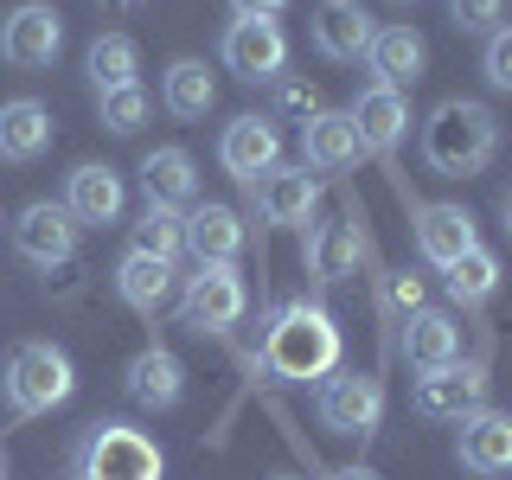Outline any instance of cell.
Segmentation results:
<instances>
[{
	"label": "cell",
	"instance_id": "13",
	"mask_svg": "<svg viewBox=\"0 0 512 480\" xmlns=\"http://www.w3.org/2000/svg\"><path fill=\"white\" fill-rule=\"evenodd\" d=\"M122 173L103 167V160H84V167L64 180V212H71V224H122Z\"/></svg>",
	"mask_w": 512,
	"mask_h": 480
},
{
	"label": "cell",
	"instance_id": "35",
	"mask_svg": "<svg viewBox=\"0 0 512 480\" xmlns=\"http://www.w3.org/2000/svg\"><path fill=\"white\" fill-rule=\"evenodd\" d=\"M480 71H487L493 90H512V32H487V58H480Z\"/></svg>",
	"mask_w": 512,
	"mask_h": 480
},
{
	"label": "cell",
	"instance_id": "22",
	"mask_svg": "<svg viewBox=\"0 0 512 480\" xmlns=\"http://www.w3.org/2000/svg\"><path fill=\"white\" fill-rule=\"evenodd\" d=\"M45 148H52V109H45L39 96H13V103H0V160L26 167V160H39Z\"/></svg>",
	"mask_w": 512,
	"mask_h": 480
},
{
	"label": "cell",
	"instance_id": "5",
	"mask_svg": "<svg viewBox=\"0 0 512 480\" xmlns=\"http://www.w3.org/2000/svg\"><path fill=\"white\" fill-rule=\"evenodd\" d=\"M250 308V288L237 276V263H199L180 288V320L192 333H231Z\"/></svg>",
	"mask_w": 512,
	"mask_h": 480
},
{
	"label": "cell",
	"instance_id": "37",
	"mask_svg": "<svg viewBox=\"0 0 512 480\" xmlns=\"http://www.w3.org/2000/svg\"><path fill=\"white\" fill-rule=\"evenodd\" d=\"M327 480H378V474H372V468H333Z\"/></svg>",
	"mask_w": 512,
	"mask_h": 480
},
{
	"label": "cell",
	"instance_id": "7",
	"mask_svg": "<svg viewBox=\"0 0 512 480\" xmlns=\"http://www.w3.org/2000/svg\"><path fill=\"white\" fill-rule=\"evenodd\" d=\"M218 58L231 77H244V84H276L282 64H288V39L276 20H231L218 39Z\"/></svg>",
	"mask_w": 512,
	"mask_h": 480
},
{
	"label": "cell",
	"instance_id": "27",
	"mask_svg": "<svg viewBox=\"0 0 512 480\" xmlns=\"http://www.w3.org/2000/svg\"><path fill=\"white\" fill-rule=\"evenodd\" d=\"M160 103L180 122H199L205 109L218 103V84H212V71H205V58H173L167 77H160Z\"/></svg>",
	"mask_w": 512,
	"mask_h": 480
},
{
	"label": "cell",
	"instance_id": "34",
	"mask_svg": "<svg viewBox=\"0 0 512 480\" xmlns=\"http://www.w3.org/2000/svg\"><path fill=\"white\" fill-rule=\"evenodd\" d=\"M320 109V96H314V84H301V77H276V116H301L308 122ZM269 116V122H276Z\"/></svg>",
	"mask_w": 512,
	"mask_h": 480
},
{
	"label": "cell",
	"instance_id": "19",
	"mask_svg": "<svg viewBox=\"0 0 512 480\" xmlns=\"http://www.w3.org/2000/svg\"><path fill=\"white\" fill-rule=\"evenodd\" d=\"M128 397H135L141 410H173L186 397V365L173 359L167 346H141L135 359H128Z\"/></svg>",
	"mask_w": 512,
	"mask_h": 480
},
{
	"label": "cell",
	"instance_id": "10",
	"mask_svg": "<svg viewBox=\"0 0 512 480\" xmlns=\"http://www.w3.org/2000/svg\"><path fill=\"white\" fill-rule=\"evenodd\" d=\"M13 250L26 256V263H39V269H58V263H71V250H77V224L64 205L52 199H32L20 218H13Z\"/></svg>",
	"mask_w": 512,
	"mask_h": 480
},
{
	"label": "cell",
	"instance_id": "4",
	"mask_svg": "<svg viewBox=\"0 0 512 480\" xmlns=\"http://www.w3.org/2000/svg\"><path fill=\"white\" fill-rule=\"evenodd\" d=\"M71 391H77V365H71V352H64V346L26 340L7 359V410L13 416H45V410L71 404Z\"/></svg>",
	"mask_w": 512,
	"mask_h": 480
},
{
	"label": "cell",
	"instance_id": "36",
	"mask_svg": "<svg viewBox=\"0 0 512 480\" xmlns=\"http://www.w3.org/2000/svg\"><path fill=\"white\" fill-rule=\"evenodd\" d=\"M282 7H288V0H231V13H237V20H276Z\"/></svg>",
	"mask_w": 512,
	"mask_h": 480
},
{
	"label": "cell",
	"instance_id": "14",
	"mask_svg": "<svg viewBox=\"0 0 512 480\" xmlns=\"http://www.w3.org/2000/svg\"><path fill=\"white\" fill-rule=\"evenodd\" d=\"M372 13L359 7V0H320L314 7V52L333 58V64H352L365 58V45H372Z\"/></svg>",
	"mask_w": 512,
	"mask_h": 480
},
{
	"label": "cell",
	"instance_id": "12",
	"mask_svg": "<svg viewBox=\"0 0 512 480\" xmlns=\"http://www.w3.org/2000/svg\"><path fill=\"white\" fill-rule=\"evenodd\" d=\"M218 160H224V173H231L237 186H250L256 173H269L282 160V135H276V122L269 116H237V122H224V135H218Z\"/></svg>",
	"mask_w": 512,
	"mask_h": 480
},
{
	"label": "cell",
	"instance_id": "40",
	"mask_svg": "<svg viewBox=\"0 0 512 480\" xmlns=\"http://www.w3.org/2000/svg\"><path fill=\"white\" fill-rule=\"evenodd\" d=\"M276 480H295V474H276Z\"/></svg>",
	"mask_w": 512,
	"mask_h": 480
},
{
	"label": "cell",
	"instance_id": "1",
	"mask_svg": "<svg viewBox=\"0 0 512 480\" xmlns=\"http://www.w3.org/2000/svg\"><path fill=\"white\" fill-rule=\"evenodd\" d=\"M493 154H500V116L474 96H448L423 122V160L442 180H474Z\"/></svg>",
	"mask_w": 512,
	"mask_h": 480
},
{
	"label": "cell",
	"instance_id": "17",
	"mask_svg": "<svg viewBox=\"0 0 512 480\" xmlns=\"http://www.w3.org/2000/svg\"><path fill=\"white\" fill-rule=\"evenodd\" d=\"M250 186H256V212H263V224H308L314 199H320L308 167H269V173H256Z\"/></svg>",
	"mask_w": 512,
	"mask_h": 480
},
{
	"label": "cell",
	"instance_id": "23",
	"mask_svg": "<svg viewBox=\"0 0 512 480\" xmlns=\"http://www.w3.org/2000/svg\"><path fill=\"white\" fill-rule=\"evenodd\" d=\"M141 192H148V205H192L199 199V167H192L186 148H154L141 154Z\"/></svg>",
	"mask_w": 512,
	"mask_h": 480
},
{
	"label": "cell",
	"instance_id": "21",
	"mask_svg": "<svg viewBox=\"0 0 512 480\" xmlns=\"http://www.w3.org/2000/svg\"><path fill=\"white\" fill-rule=\"evenodd\" d=\"M474 212H461V205H416V250H423V263L448 269L461 250H474Z\"/></svg>",
	"mask_w": 512,
	"mask_h": 480
},
{
	"label": "cell",
	"instance_id": "38",
	"mask_svg": "<svg viewBox=\"0 0 512 480\" xmlns=\"http://www.w3.org/2000/svg\"><path fill=\"white\" fill-rule=\"evenodd\" d=\"M0 480H7V448H0Z\"/></svg>",
	"mask_w": 512,
	"mask_h": 480
},
{
	"label": "cell",
	"instance_id": "29",
	"mask_svg": "<svg viewBox=\"0 0 512 480\" xmlns=\"http://www.w3.org/2000/svg\"><path fill=\"white\" fill-rule=\"evenodd\" d=\"M84 71H90V90L103 96V90H122V84H141V52H135V39L128 32H103V39H90V52H84Z\"/></svg>",
	"mask_w": 512,
	"mask_h": 480
},
{
	"label": "cell",
	"instance_id": "16",
	"mask_svg": "<svg viewBox=\"0 0 512 480\" xmlns=\"http://www.w3.org/2000/svg\"><path fill=\"white\" fill-rule=\"evenodd\" d=\"M365 64H372V84L410 90L429 64V45H423V32H410V26H378L372 45H365Z\"/></svg>",
	"mask_w": 512,
	"mask_h": 480
},
{
	"label": "cell",
	"instance_id": "8",
	"mask_svg": "<svg viewBox=\"0 0 512 480\" xmlns=\"http://www.w3.org/2000/svg\"><path fill=\"white\" fill-rule=\"evenodd\" d=\"M64 52V20L45 0H26V7H13L7 20H0V58L13 64V71H45Z\"/></svg>",
	"mask_w": 512,
	"mask_h": 480
},
{
	"label": "cell",
	"instance_id": "24",
	"mask_svg": "<svg viewBox=\"0 0 512 480\" xmlns=\"http://www.w3.org/2000/svg\"><path fill=\"white\" fill-rule=\"evenodd\" d=\"M404 359L416 365V372H436V365L461 359V327H455V314L416 308V314L404 320Z\"/></svg>",
	"mask_w": 512,
	"mask_h": 480
},
{
	"label": "cell",
	"instance_id": "2",
	"mask_svg": "<svg viewBox=\"0 0 512 480\" xmlns=\"http://www.w3.org/2000/svg\"><path fill=\"white\" fill-rule=\"evenodd\" d=\"M263 365L282 384L327 378L333 365H340V327H333V314L314 308V301L276 308V320H269V333H263Z\"/></svg>",
	"mask_w": 512,
	"mask_h": 480
},
{
	"label": "cell",
	"instance_id": "32",
	"mask_svg": "<svg viewBox=\"0 0 512 480\" xmlns=\"http://www.w3.org/2000/svg\"><path fill=\"white\" fill-rule=\"evenodd\" d=\"M378 301H384V314L404 327V320L423 308V282H416L410 269H384V276H378Z\"/></svg>",
	"mask_w": 512,
	"mask_h": 480
},
{
	"label": "cell",
	"instance_id": "33",
	"mask_svg": "<svg viewBox=\"0 0 512 480\" xmlns=\"http://www.w3.org/2000/svg\"><path fill=\"white\" fill-rule=\"evenodd\" d=\"M448 20L461 32H500L506 26V0H448Z\"/></svg>",
	"mask_w": 512,
	"mask_h": 480
},
{
	"label": "cell",
	"instance_id": "20",
	"mask_svg": "<svg viewBox=\"0 0 512 480\" xmlns=\"http://www.w3.org/2000/svg\"><path fill=\"white\" fill-rule=\"evenodd\" d=\"M186 231V250L199 256V263H237V250H244V218L231 212V205H192V212L180 218Z\"/></svg>",
	"mask_w": 512,
	"mask_h": 480
},
{
	"label": "cell",
	"instance_id": "11",
	"mask_svg": "<svg viewBox=\"0 0 512 480\" xmlns=\"http://www.w3.org/2000/svg\"><path fill=\"white\" fill-rule=\"evenodd\" d=\"M455 455H461V468H468V474L500 480L512 468V416L493 410V404L468 410V416H461V436H455Z\"/></svg>",
	"mask_w": 512,
	"mask_h": 480
},
{
	"label": "cell",
	"instance_id": "39",
	"mask_svg": "<svg viewBox=\"0 0 512 480\" xmlns=\"http://www.w3.org/2000/svg\"><path fill=\"white\" fill-rule=\"evenodd\" d=\"M109 7H141V0H109Z\"/></svg>",
	"mask_w": 512,
	"mask_h": 480
},
{
	"label": "cell",
	"instance_id": "26",
	"mask_svg": "<svg viewBox=\"0 0 512 480\" xmlns=\"http://www.w3.org/2000/svg\"><path fill=\"white\" fill-rule=\"evenodd\" d=\"M359 263V224L352 218H327L308 231V276L314 282H346Z\"/></svg>",
	"mask_w": 512,
	"mask_h": 480
},
{
	"label": "cell",
	"instance_id": "28",
	"mask_svg": "<svg viewBox=\"0 0 512 480\" xmlns=\"http://www.w3.org/2000/svg\"><path fill=\"white\" fill-rule=\"evenodd\" d=\"M442 288H448L455 308H480V301H493V288H500V256H493L487 244L461 250L455 263L442 269Z\"/></svg>",
	"mask_w": 512,
	"mask_h": 480
},
{
	"label": "cell",
	"instance_id": "25",
	"mask_svg": "<svg viewBox=\"0 0 512 480\" xmlns=\"http://www.w3.org/2000/svg\"><path fill=\"white\" fill-rule=\"evenodd\" d=\"M116 295L128 301L135 314H160L173 301V263H160V256H141L128 250L116 263Z\"/></svg>",
	"mask_w": 512,
	"mask_h": 480
},
{
	"label": "cell",
	"instance_id": "18",
	"mask_svg": "<svg viewBox=\"0 0 512 480\" xmlns=\"http://www.w3.org/2000/svg\"><path fill=\"white\" fill-rule=\"evenodd\" d=\"M359 160V135H352V116L346 109H314L301 122V167L314 173H340Z\"/></svg>",
	"mask_w": 512,
	"mask_h": 480
},
{
	"label": "cell",
	"instance_id": "9",
	"mask_svg": "<svg viewBox=\"0 0 512 480\" xmlns=\"http://www.w3.org/2000/svg\"><path fill=\"white\" fill-rule=\"evenodd\" d=\"M480 404H487V365H474V359H448V365L416 378V410L423 416L461 423V416L480 410Z\"/></svg>",
	"mask_w": 512,
	"mask_h": 480
},
{
	"label": "cell",
	"instance_id": "6",
	"mask_svg": "<svg viewBox=\"0 0 512 480\" xmlns=\"http://www.w3.org/2000/svg\"><path fill=\"white\" fill-rule=\"evenodd\" d=\"M314 410L333 436H372L378 416H384V384L372 372H340V365H333V372L320 378Z\"/></svg>",
	"mask_w": 512,
	"mask_h": 480
},
{
	"label": "cell",
	"instance_id": "30",
	"mask_svg": "<svg viewBox=\"0 0 512 480\" xmlns=\"http://www.w3.org/2000/svg\"><path fill=\"white\" fill-rule=\"evenodd\" d=\"M135 250H141V256H160V263H173V256L186 250L180 212H173V205H148V212L135 218Z\"/></svg>",
	"mask_w": 512,
	"mask_h": 480
},
{
	"label": "cell",
	"instance_id": "3",
	"mask_svg": "<svg viewBox=\"0 0 512 480\" xmlns=\"http://www.w3.org/2000/svg\"><path fill=\"white\" fill-rule=\"evenodd\" d=\"M160 474H167V455L135 423H90V436L77 442V480H160Z\"/></svg>",
	"mask_w": 512,
	"mask_h": 480
},
{
	"label": "cell",
	"instance_id": "31",
	"mask_svg": "<svg viewBox=\"0 0 512 480\" xmlns=\"http://www.w3.org/2000/svg\"><path fill=\"white\" fill-rule=\"evenodd\" d=\"M96 103H103V128H109V135H135V128L148 122V90H141V84L103 90Z\"/></svg>",
	"mask_w": 512,
	"mask_h": 480
},
{
	"label": "cell",
	"instance_id": "15",
	"mask_svg": "<svg viewBox=\"0 0 512 480\" xmlns=\"http://www.w3.org/2000/svg\"><path fill=\"white\" fill-rule=\"evenodd\" d=\"M346 116H352V135H359V148L391 154L397 141H404V128H410V103H404V90L365 84V90H359V103H352Z\"/></svg>",
	"mask_w": 512,
	"mask_h": 480
}]
</instances>
